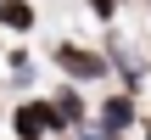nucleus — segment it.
I'll use <instances>...</instances> for the list:
<instances>
[{
    "label": "nucleus",
    "mask_w": 151,
    "mask_h": 140,
    "mask_svg": "<svg viewBox=\"0 0 151 140\" xmlns=\"http://www.w3.org/2000/svg\"><path fill=\"white\" fill-rule=\"evenodd\" d=\"M34 22H39V17H34L28 0H0V28H6V34H34Z\"/></svg>",
    "instance_id": "423d86ee"
},
{
    "label": "nucleus",
    "mask_w": 151,
    "mask_h": 140,
    "mask_svg": "<svg viewBox=\"0 0 151 140\" xmlns=\"http://www.w3.org/2000/svg\"><path fill=\"white\" fill-rule=\"evenodd\" d=\"M56 140H73V135H56Z\"/></svg>",
    "instance_id": "9d476101"
},
{
    "label": "nucleus",
    "mask_w": 151,
    "mask_h": 140,
    "mask_svg": "<svg viewBox=\"0 0 151 140\" xmlns=\"http://www.w3.org/2000/svg\"><path fill=\"white\" fill-rule=\"evenodd\" d=\"M106 62H112V73L123 79V90H129V95L146 84V56H140V51H129V45H112V51H106Z\"/></svg>",
    "instance_id": "39448f33"
},
{
    "label": "nucleus",
    "mask_w": 151,
    "mask_h": 140,
    "mask_svg": "<svg viewBox=\"0 0 151 140\" xmlns=\"http://www.w3.org/2000/svg\"><path fill=\"white\" fill-rule=\"evenodd\" d=\"M90 6H95V11H101V17H112V11H118V6H123V0H90Z\"/></svg>",
    "instance_id": "1a4fd4ad"
},
{
    "label": "nucleus",
    "mask_w": 151,
    "mask_h": 140,
    "mask_svg": "<svg viewBox=\"0 0 151 140\" xmlns=\"http://www.w3.org/2000/svg\"><path fill=\"white\" fill-rule=\"evenodd\" d=\"M90 123L123 140L129 129H134V123H140V112H134V95H129V90H118V95H106V101L95 107V118H90Z\"/></svg>",
    "instance_id": "7ed1b4c3"
},
{
    "label": "nucleus",
    "mask_w": 151,
    "mask_h": 140,
    "mask_svg": "<svg viewBox=\"0 0 151 140\" xmlns=\"http://www.w3.org/2000/svg\"><path fill=\"white\" fill-rule=\"evenodd\" d=\"M50 62L67 73V84H95V79H106V73H112L106 51H90V45H73V39H62V45L50 51Z\"/></svg>",
    "instance_id": "f03ea898"
},
{
    "label": "nucleus",
    "mask_w": 151,
    "mask_h": 140,
    "mask_svg": "<svg viewBox=\"0 0 151 140\" xmlns=\"http://www.w3.org/2000/svg\"><path fill=\"white\" fill-rule=\"evenodd\" d=\"M73 140H118V135H106V129H95V123H84V129H78Z\"/></svg>",
    "instance_id": "6e6552de"
},
{
    "label": "nucleus",
    "mask_w": 151,
    "mask_h": 140,
    "mask_svg": "<svg viewBox=\"0 0 151 140\" xmlns=\"http://www.w3.org/2000/svg\"><path fill=\"white\" fill-rule=\"evenodd\" d=\"M6 67H11V79H17V84H28V79H34V62H28V51H11V56H6Z\"/></svg>",
    "instance_id": "0eeeda50"
},
{
    "label": "nucleus",
    "mask_w": 151,
    "mask_h": 140,
    "mask_svg": "<svg viewBox=\"0 0 151 140\" xmlns=\"http://www.w3.org/2000/svg\"><path fill=\"white\" fill-rule=\"evenodd\" d=\"M50 107H56L62 129H73V135L90 123V101H84V90H78V84H62V90H50Z\"/></svg>",
    "instance_id": "20e7f679"
},
{
    "label": "nucleus",
    "mask_w": 151,
    "mask_h": 140,
    "mask_svg": "<svg viewBox=\"0 0 151 140\" xmlns=\"http://www.w3.org/2000/svg\"><path fill=\"white\" fill-rule=\"evenodd\" d=\"M11 135H17V140H45V135L56 140V135H67V129H62L50 95H28V101L11 107Z\"/></svg>",
    "instance_id": "f257e3e1"
},
{
    "label": "nucleus",
    "mask_w": 151,
    "mask_h": 140,
    "mask_svg": "<svg viewBox=\"0 0 151 140\" xmlns=\"http://www.w3.org/2000/svg\"><path fill=\"white\" fill-rule=\"evenodd\" d=\"M0 51H6V45H0Z\"/></svg>",
    "instance_id": "f8f14e48"
},
{
    "label": "nucleus",
    "mask_w": 151,
    "mask_h": 140,
    "mask_svg": "<svg viewBox=\"0 0 151 140\" xmlns=\"http://www.w3.org/2000/svg\"><path fill=\"white\" fill-rule=\"evenodd\" d=\"M146 140H151V123H146Z\"/></svg>",
    "instance_id": "9b49d317"
}]
</instances>
